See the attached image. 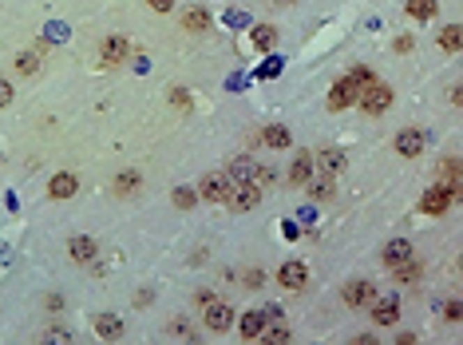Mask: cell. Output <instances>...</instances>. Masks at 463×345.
<instances>
[{"label": "cell", "mask_w": 463, "mask_h": 345, "mask_svg": "<svg viewBox=\"0 0 463 345\" xmlns=\"http://www.w3.org/2000/svg\"><path fill=\"white\" fill-rule=\"evenodd\" d=\"M226 203H230L234 210H254L257 203H261V186H257L254 179H234Z\"/></svg>", "instance_id": "obj_1"}, {"label": "cell", "mask_w": 463, "mask_h": 345, "mask_svg": "<svg viewBox=\"0 0 463 345\" xmlns=\"http://www.w3.org/2000/svg\"><path fill=\"white\" fill-rule=\"evenodd\" d=\"M202 321H206L210 333H226L234 325V309L222 302V298H214V302H206L202 306Z\"/></svg>", "instance_id": "obj_2"}, {"label": "cell", "mask_w": 463, "mask_h": 345, "mask_svg": "<svg viewBox=\"0 0 463 345\" xmlns=\"http://www.w3.org/2000/svg\"><path fill=\"white\" fill-rule=\"evenodd\" d=\"M230 186H234V179H230V175L210 171V175H202V183H198V195L206 198V203H226Z\"/></svg>", "instance_id": "obj_3"}, {"label": "cell", "mask_w": 463, "mask_h": 345, "mask_svg": "<svg viewBox=\"0 0 463 345\" xmlns=\"http://www.w3.org/2000/svg\"><path fill=\"white\" fill-rule=\"evenodd\" d=\"M372 298H377V286L368 282V278H353V282H344V290H341V302L353 309L372 306Z\"/></svg>", "instance_id": "obj_4"}, {"label": "cell", "mask_w": 463, "mask_h": 345, "mask_svg": "<svg viewBox=\"0 0 463 345\" xmlns=\"http://www.w3.org/2000/svg\"><path fill=\"white\" fill-rule=\"evenodd\" d=\"M360 108H365L368 115H384V111L392 108V91L380 84V80H372V84L360 91Z\"/></svg>", "instance_id": "obj_5"}, {"label": "cell", "mask_w": 463, "mask_h": 345, "mask_svg": "<svg viewBox=\"0 0 463 345\" xmlns=\"http://www.w3.org/2000/svg\"><path fill=\"white\" fill-rule=\"evenodd\" d=\"M278 282L285 286V290H293V294H297V290H305V286H309V266H305V262H285V266L278 270Z\"/></svg>", "instance_id": "obj_6"}, {"label": "cell", "mask_w": 463, "mask_h": 345, "mask_svg": "<svg viewBox=\"0 0 463 345\" xmlns=\"http://www.w3.org/2000/svg\"><path fill=\"white\" fill-rule=\"evenodd\" d=\"M313 167H321V175L337 179V175H341L344 167H349V155H344V151H337V147H325V151L317 155V159H313Z\"/></svg>", "instance_id": "obj_7"}, {"label": "cell", "mask_w": 463, "mask_h": 345, "mask_svg": "<svg viewBox=\"0 0 463 345\" xmlns=\"http://www.w3.org/2000/svg\"><path fill=\"white\" fill-rule=\"evenodd\" d=\"M353 99H356V84L344 75V80H337V84H333V91H329V99H325V103H329V111H344Z\"/></svg>", "instance_id": "obj_8"}, {"label": "cell", "mask_w": 463, "mask_h": 345, "mask_svg": "<svg viewBox=\"0 0 463 345\" xmlns=\"http://www.w3.org/2000/svg\"><path fill=\"white\" fill-rule=\"evenodd\" d=\"M309 179H313V155H309V151H297L289 163V186H305Z\"/></svg>", "instance_id": "obj_9"}, {"label": "cell", "mask_w": 463, "mask_h": 345, "mask_svg": "<svg viewBox=\"0 0 463 345\" xmlns=\"http://www.w3.org/2000/svg\"><path fill=\"white\" fill-rule=\"evenodd\" d=\"M68 254H72V262H79V266H87V262H96L99 247H96V238H87V235H75L72 242H68Z\"/></svg>", "instance_id": "obj_10"}, {"label": "cell", "mask_w": 463, "mask_h": 345, "mask_svg": "<svg viewBox=\"0 0 463 345\" xmlns=\"http://www.w3.org/2000/svg\"><path fill=\"white\" fill-rule=\"evenodd\" d=\"M412 258V242H408V238H392L388 247L380 250V262H384V266H400V262H408Z\"/></svg>", "instance_id": "obj_11"}, {"label": "cell", "mask_w": 463, "mask_h": 345, "mask_svg": "<svg viewBox=\"0 0 463 345\" xmlns=\"http://www.w3.org/2000/svg\"><path fill=\"white\" fill-rule=\"evenodd\" d=\"M400 318V302L396 298H372V321L377 325H396Z\"/></svg>", "instance_id": "obj_12"}, {"label": "cell", "mask_w": 463, "mask_h": 345, "mask_svg": "<svg viewBox=\"0 0 463 345\" xmlns=\"http://www.w3.org/2000/svg\"><path fill=\"white\" fill-rule=\"evenodd\" d=\"M396 151H400L404 159H416V155L424 151V131H416V127L400 131V135H396Z\"/></svg>", "instance_id": "obj_13"}, {"label": "cell", "mask_w": 463, "mask_h": 345, "mask_svg": "<svg viewBox=\"0 0 463 345\" xmlns=\"http://www.w3.org/2000/svg\"><path fill=\"white\" fill-rule=\"evenodd\" d=\"M448 207H451V195L443 186H432V191L420 198V210H424V214H448Z\"/></svg>", "instance_id": "obj_14"}, {"label": "cell", "mask_w": 463, "mask_h": 345, "mask_svg": "<svg viewBox=\"0 0 463 345\" xmlns=\"http://www.w3.org/2000/svg\"><path fill=\"white\" fill-rule=\"evenodd\" d=\"M238 330H242V342H257L261 330H266V314H257V309L242 314V318H238Z\"/></svg>", "instance_id": "obj_15"}, {"label": "cell", "mask_w": 463, "mask_h": 345, "mask_svg": "<svg viewBox=\"0 0 463 345\" xmlns=\"http://www.w3.org/2000/svg\"><path fill=\"white\" fill-rule=\"evenodd\" d=\"M261 147H273V151H281V147H289L293 143V135H289V127H281V124H269V127H261Z\"/></svg>", "instance_id": "obj_16"}, {"label": "cell", "mask_w": 463, "mask_h": 345, "mask_svg": "<svg viewBox=\"0 0 463 345\" xmlns=\"http://www.w3.org/2000/svg\"><path fill=\"white\" fill-rule=\"evenodd\" d=\"M96 333L103 342H123V321L119 314H99L96 318Z\"/></svg>", "instance_id": "obj_17"}, {"label": "cell", "mask_w": 463, "mask_h": 345, "mask_svg": "<svg viewBox=\"0 0 463 345\" xmlns=\"http://www.w3.org/2000/svg\"><path fill=\"white\" fill-rule=\"evenodd\" d=\"M75 175H68V171H60V175H52V183H48V195L52 198H72L75 195Z\"/></svg>", "instance_id": "obj_18"}, {"label": "cell", "mask_w": 463, "mask_h": 345, "mask_svg": "<svg viewBox=\"0 0 463 345\" xmlns=\"http://www.w3.org/2000/svg\"><path fill=\"white\" fill-rule=\"evenodd\" d=\"M309 198H317V203H329L333 195H337V179H329V175H321V179H309Z\"/></svg>", "instance_id": "obj_19"}, {"label": "cell", "mask_w": 463, "mask_h": 345, "mask_svg": "<svg viewBox=\"0 0 463 345\" xmlns=\"http://www.w3.org/2000/svg\"><path fill=\"white\" fill-rule=\"evenodd\" d=\"M257 167H261V163H257L254 155H234L230 159V179H254Z\"/></svg>", "instance_id": "obj_20"}, {"label": "cell", "mask_w": 463, "mask_h": 345, "mask_svg": "<svg viewBox=\"0 0 463 345\" xmlns=\"http://www.w3.org/2000/svg\"><path fill=\"white\" fill-rule=\"evenodd\" d=\"M127 52H131V44H127L123 36H107V40H103V60H107V64L127 60Z\"/></svg>", "instance_id": "obj_21"}, {"label": "cell", "mask_w": 463, "mask_h": 345, "mask_svg": "<svg viewBox=\"0 0 463 345\" xmlns=\"http://www.w3.org/2000/svg\"><path fill=\"white\" fill-rule=\"evenodd\" d=\"M404 13L412 16V20H432V16H439V4L436 0H408Z\"/></svg>", "instance_id": "obj_22"}, {"label": "cell", "mask_w": 463, "mask_h": 345, "mask_svg": "<svg viewBox=\"0 0 463 345\" xmlns=\"http://www.w3.org/2000/svg\"><path fill=\"white\" fill-rule=\"evenodd\" d=\"M183 28H186V32H206V28H210V13H206V8H186V13H183Z\"/></svg>", "instance_id": "obj_23"}, {"label": "cell", "mask_w": 463, "mask_h": 345, "mask_svg": "<svg viewBox=\"0 0 463 345\" xmlns=\"http://www.w3.org/2000/svg\"><path fill=\"white\" fill-rule=\"evenodd\" d=\"M13 68H16V75H24V80H32V75L40 72V56L36 52H20L13 60Z\"/></svg>", "instance_id": "obj_24"}, {"label": "cell", "mask_w": 463, "mask_h": 345, "mask_svg": "<svg viewBox=\"0 0 463 345\" xmlns=\"http://www.w3.org/2000/svg\"><path fill=\"white\" fill-rule=\"evenodd\" d=\"M250 40H254V48H257V52H269L273 44H278V28H273V24H257Z\"/></svg>", "instance_id": "obj_25"}, {"label": "cell", "mask_w": 463, "mask_h": 345, "mask_svg": "<svg viewBox=\"0 0 463 345\" xmlns=\"http://www.w3.org/2000/svg\"><path fill=\"white\" fill-rule=\"evenodd\" d=\"M460 40H463L460 24H448V28H439V48H443V52H460Z\"/></svg>", "instance_id": "obj_26"}, {"label": "cell", "mask_w": 463, "mask_h": 345, "mask_svg": "<svg viewBox=\"0 0 463 345\" xmlns=\"http://www.w3.org/2000/svg\"><path fill=\"white\" fill-rule=\"evenodd\" d=\"M139 183H143V179H139V171H123L119 179H115V195H135V191H139Z\"/></svg>", "instance_id": "obj_27"}, {"label": "cell", "mask_w": 463, "mask_h": 345, "mask_svg": "<svg viewBox=\"0 0 463 345\" xmlns=\"http://www.w3.org/2000/svg\"><path fill=\"white\" fill-rule=\"evenodd\" d=\"M392 278H396V282H416V278H420V266L408 258V262H400V266H392Z\"/></svg>", "instance_id": "obj_28"}, {"label": "cell", "mask_w": 463, "mask_h": 345, "mask_svg": "<svg viewBox=\"0 0 463 345\" xmlns=\"http://www.w3.org/2000/svg\"><path fill=\"white\" fill-rule=\"evenodd\" d=\"M171 198H174V207H179V210H190L198 203V191H190V186H174Z\"/></svg>", "instance_id": "obj_29"}, {"label": "cell", "mask_w": 463, "mask_h": 345, "mask_svg": "<svg viewBox=\"0 0 463 345\" xmlns=\"http://www.w3.org/2000/svg\"><path fill=\"white\" fill-rule=\"evenodd\" d=\"M261 342H269V345H285V342H289V330H285L281 321H273V330H261Z\"/></svg>", "instance_id": "obj_30"}, {"label": "cell", "mask_w": 463, "mask_h": 345, "mask_svg": "<svg viewBox=\"0 0 463 345\" xmlns=\"http://www.w3.org/2000/svg\"><path fill=\"white\" fill-rule=\"evenodd\" d=\"M349 80H353V84H356V91H365V87H368V84H372V80H377V75L368 72L365 64H356L353 72H349Z\"/></svg>", "instance_id": "obj_31"}, {"label": "cell", "mask_w": 463, "mask_h": 345, "mask_svg": "<svg viewBox=\"0 0 463 345\" xmlns=\"http://www.w3.org/2000/svg\"><path fill=\"white\" fill-rule=\"evenodd\" d=\"M167 333H171V337H183V342H190V337H195L186 321H171V325H167Z\"/></svg>", "instance_id": "obj_32"}, {"label": "cell", "mask_w": 463, "mask_h": 345, "mask_svg": "<svg viewBox=\"0 0 463 345\" xmlns=\"http://www.w3.org/2000/svg\"><path fill=\"white\" fill-rule=\"evenodd\" d=\"M171 103H174L179 111H190V96H186L183 87H174V91H171Z\"/></svg>", "instance_id": "obj_33"}, {"label": "cell", "mask_w": 463, "mask_h": 345, "mask_svg": "<svg viewBox=\"0 0 463 345\" xmlns=\"http://www.w3.org/2000/svg\"><path fill=\"white\" fill-rule=\"evenodd\" d=\"M273 179H278V171H269V167H257V175H254V183H257V186H269Z\"/></svg>", "instance_id": "obj_34"}, {"label": "cell", "mask_w": 463, "mask_h": 345, "mask_svg": "<svg viewBox=\"0 0 463 345\" xmlns=\"http://www.w3.org/2000/svg\"><path fill=\"white\" fill-rule=\"evenodd\" d=\"M242 282L250 286V290H257V286L266 282V274H261V270H245V274H242Z\"/></svg>", "instance_id": "obj_35"}, {"label": "cell", "mask_w": 463, "mask_h": 345, "mask_svg": "<svg viewBox=\"0 0 463 345\" xmlns=\"http://www.w3.org/2000/svg\"><path fill=\"white\" fill-rule=\"evenodd\" d=\"M8 103H13V84L0 80V108H8Z\"/></svg>", "instance_id": "obj_36"}, {"label": "cell", "mask_w": 463, "mask_h": 345, "mask_svg": "<svg viewBox=\"0 0 463 345\" xmlns=\"http://www.w3.org/2000/svg\"><path fill=\"white\" fill-rule=\"evenodd\" d=\"M392 52H412V36H396L392 40Z\"/></svg>", "instance_id": "obj_37"}, {"label": "cell", "mask_w": 463, "mask_h": 345, "mask_svg": "<svg viewBox=\"0 0 463 345\" xmlns=\"http://www.w3.org/2000/svg\"><path fill=\"white\" fill-rule=\"evenodd\" d=\"M68 337H72L68 330H48L44 333V342H68Z\"/></svg>", "instance_id": "obj_38"}, {"label": "cell", "mask_w": 463, "mask_h": 345, "mask_svg": "<svg viewBox=\"0 0 463 345\" xmlns=\"http://www.w3.org/2000/svg\"><path fill=\"white\" fill-rule=\"evenodd\" d=\"M443 318H448V321H460V302H448V309H443Z\"/></svg>", "instance_id": "obj_39"}, {"label": "cell", "mask_w": 463, "mask_h": 345, "mask_svg": "<svg viewBox=\"0 0 463 345\" xmlns=\"http://www.w3.org/2000/svg\"><path fill=\"white\" fill-rule=\"evenodd\" d=\"M151 8H155V13H171L174 0H151Z\"/></svg>", "instance_id": "obj_40"}, {"label": "cell", "mask_w": 463, "mask_h": 345, "mask_svg": "<svg viewBox=\"0 0 463 345\" xmlns=\"http://www.w3.org/2000/svg\"><path fill=\"white\" fill-rule=\"evenodd\" d=\"M135 306L146 309V306H151V294H146V290H139V294H135Z\"/></svg>", "instance_id": "obj_41"}, {"label": "cell", "mask_w": 463, "mask_h": 345, "mask_svg": "<svg viewBox=\"0 0 463 345\" xmlns=\"http://www.w3.org/2000/svg\"><path fill=\"white\" fill-rule=\"evenodd\" d=\"M44 306H48V309H60V306H63V298H60V294H52V298H44Z\"/></svg>", "instance_id": "obj_42"}]
</instances>
